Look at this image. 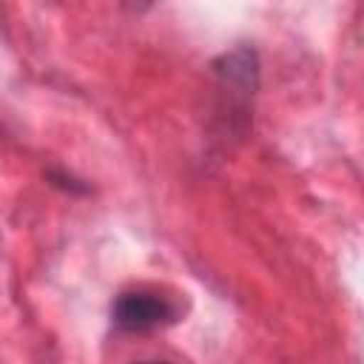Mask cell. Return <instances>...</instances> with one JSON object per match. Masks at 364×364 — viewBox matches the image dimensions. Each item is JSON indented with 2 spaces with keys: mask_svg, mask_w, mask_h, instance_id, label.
I'll return each instance as SVG.
<instances>
[{
  "mask_svg": "<svg viewBox=\"0 0 364 364\" xmlns=\"http://www.w3.org/2000/svg\"><path fill=\"white\" fill-rule=\"evenodd\" d=\"M171 318H173V307L156 293H145V290L122 293L114 304V321L125 330H154Z\"/></svg>",
  "mask_w": 364,
  "mask_h": 364,
  "instance_id": "obj_1",
  "label": "cell"
},
{
  "mask_svg": "<svg viewBox=\"0 0 364 364\" xmlns=\"http://www.w3.org/2000/svg\"><path fill=\"white\" fill-rule=\"evenodd\" d=\"M148 364H162V361H148Z\"/></svg>",
  "mask_w": 364,
  "mask_h": 364,
  "instance_id": "obj_2",
  "label": "cell"
}]
</instances>
